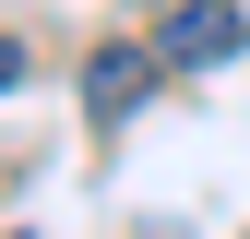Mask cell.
Masks as SVG:
<instances>
[{
	"mask_svg": "<svg viewBox=\"0 0 250 239\" xmlns=\"http://www.w3.org/2000/svg\"><path fill=\"white\" fill-rule=\"evenodd\" d=\"M238 48H250V12H238V0H179L167 36H155V60H167V72H227Z\"/></svg>",
	"mask_w": 250,
	"mask_h": 239,
	"instance_id": "obj_1",
	"label": "cell"
},
{
	"mask_svg": "<svg viewBox=\"0 0 250 239\" xmlns=\"http://www.w3.org/2000/svg\"><path fill=\"white\" fill-rule=\"evenodd\" d=\"M155 72H167L155 48H131V36H96V60H83V108H96V120H131V108L155 96Z\"/></svg>",
	"mask_w": 250,
	"mask_h": 239,
	"instance_id": "obj_2",
	"label": "cell"
},
{
	"mask_svg": "<svg viewBox=\"0 0 250 239\" xmlns=\"http://www.w3.org/2000/svg\"><path fill=\"white\" fill-rule=\"evenodd\" d=\"M12 84H24V48H12V36H0V96H12Z\"/></svg>",
	"mask_w": 250,
	"mask_h": 239,
	"instance_id": "obj_3",
	"label": "cell"
}]
</instances>
